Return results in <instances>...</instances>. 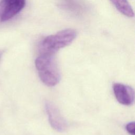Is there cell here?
Returning <instances> with one entry per match:
<instances>
[{
  "label": "cell",
  "mask_w": 135,
  "mask_h": 135,
  "mask_svg": "<svg viewBox=\"0 0 135 135\" xmlns=\"http://www.w3.org/2000/svg\"><path fill=\"white\" fill-rule=\"evenodd\" d=\"M0 57H1V54H0Z\"/></svg>",
  "instance_id": "obj_8"
},
{
  "label": "cell",
  "mask_w": 135,
  "mask_h": 135,
  "mask_svg": "<svg viewBox=\"0 0 135 135\" xmlns=\"http://www.w3.org/2000/svg\"><path fill=\"white\" fill-rule=\"evenodd\" d=\"M35 64L40 79L44 84L54 86L59 83L61 73L54 54L41 53L36 59Z\"/></svg>",
  "instance_id": "obj_1"
},
{
  "label": "cell",
  "mask_w": 135,
  "mask_h": 135,
  "mask_svg": "<svg viewBox=\"0 0 135 135\" xmlns=\"http://www.w3.org/2000/svg\"><path fill=\"white\" fill-rule=\"evenodd\" d=\"M25 3V0H2L0 2V22H5L13 18L22 10Z\"/></svg>",
  "instance_id": "obj_4"
},
{
  "label": "cell",
  "mask_w": 135,
  "mask_h": 135,
  "mask_svg": "<svg viewBox=\"0 0 135 135\" xmlns=\"http://www.w3.org/2000/svg\"><path fill=\"white\" fill-rule=\"evenodd\" d=\"M45 109L52 128L57 132H64L68 129V124L57 107L51 101H46L45 103Z\"/></svg>",
  "instance_id": "obj_3"
},
{
  "label": "cell",
  "mask_w": 135,
  "mask_h": 135,
  "mask_svg": "<svg viewBox=\"0 0 135 135\" xmlns=\"http://www.w3.org/2000/svg\"><path fill=\"white\" fill-rule=\"evenodd\" d=\"M113 91L117 101L124 105H131L134 100L133 89L130 86L120 83L113 85Z\"/></svg>",
  "instance_id": "obj_5"
},
{
  "label": "cell",
  "mask_w": 135,
  "mask_h": 135,
  "mask_svg": "<svg viewBox=\"0 0 135 135\" xmlns=\"http://www.w3.org/2000/svg\"><path fill=\"white\" fill-rule=\"evenodd\" d=\"M121 14L129 17L134 16V12L127 0H110Z\"/></svg>",
  "instance_id": "obj_6"
},
{
  "label": "cell",
  "mask_w": 135,
  "mask_h": 135,
  "mask_svg": "<svg viewBox=\"0 0 135 135\" xmlns=\"http://www.w3.org/2000/svg\"><path fill=\"white\" fill-rule=\"evenodd\" d=\"M134 122H130L126 125V129L127 131L131 135H134L135 134V125Z\"/></svg>",
  "instance_id": "obj_7"
},
{
  "label": "cell",
  "mask_w": 135,
  "mask_h": 135,
  "mask_svg": "<svg viewBox=\"0 0 135 135\" xmlns=\"http://www.w3.org/2000/svg\"><path fill=\"white\" fill-rule=\"evenodd\" d=\"M76 31L71 28L61 30L46 37L41 43V53L55 54L60 49L70 45L76 38Z\"/></svg>",
  "instance_id": "obj_2"
}]
</instances>
